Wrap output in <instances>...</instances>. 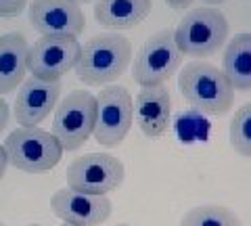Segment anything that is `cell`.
<instances>
[{
    "label": "cell",
    "mask_w": 251,
    "mask_h": 226,
    "mask_svg": "<svg viewBox=\"0 0 251 226\" xmlns=\"http://www.w3.org/2000/svg\"><path fill=\"white\" fill-rule=\"evenodd\" d=\"M132 61V44L122 34H99L84 42L74 67L86 86H105L120 77Z\"/></svg>",
    "instance_id": "cell-1"
},
{
    "label": "cell",
    "mask_w": 251,
    "mask_h": 226,
    "mask_svg": "<svg viewBox=\"0 0 251 226\" xmlns=\"http://www.w3.org/2000/svg\"><path fill=\"white\" fill-rule=\"evenodd\" d=\"M178 88L195 111L222 115L230 111L234 88L222 69L205 61H191L178 75Z\"/></svg>",
    "instance_id": "cell-2"
},
{
    "label": "cell",
    "mask_w": 251,
    "mask_h": 226,
    "mask_svg": "<svg viewBox=\"0 0 251 226\" xmlns=\"http://www.w3.org/2000/svg\"><path fill=\"white\" fill-rule=\"evenodd\" d=\"M6 159L13 168L27 174H44L63 157V147L52 132L38 126H19L4 140Z\"/></svg>",
    "instance_id": "cell-3"
},
{
    "label": "cell",
    "mask_w": 251,
    "mask_h": 226,
    "mask_svg": "<svg viewBox=\"0 0 251 226\" xmlns=\"http://www.w3.org/2000/svg\"><path fill=\"white\" fill-rule=\"evenodd\" d=\"M226 38H228V19L216 6L191 9L174 29V40L180 52L193 59L214 54L226 42Z\"/></svg>",
    "instance_id": "cell-4"
},
{
    "label": "cell",
    "mask_w": 251,
    "mask_h": 226,
    "mask_svg": "<svg viewBox=\"0 0 251 226\" xmlns=\"http://www.w3.org/2000/svg\"><path fill=\"white\" fill-rule=\"evenodd\" d=\"M97 120V97L90 90H74L57 103L52 134L59 138L63 151H77L92 136Z\"/></svg>",
    "instance_id": "cell-5"
},
{
    "label": "cell",
    "mask_w": 251,
    "mask_h": 226,
    "mask_svg": "<svg viewBox=\"0 0 251 226\" xmlns=\"http://www.w3.org/2000/svg\"><path fill=\"white\" fill-rule=\"evenodd\" d=\"M182 57L184 54L174 40V29H159L136 52L132 77L140 88L166 84L178 72Z\"/></svg>",
    "instance_id": "cell-6"
},
{
    "label": "cell",
    "mask_w": 251,
    "mask_h": 226,
    "mask_svg": "<svg viewBox=\"0 0 251 226\" xmlns=\"http://www.w3.org/2000/svg\"><path fill=\"white\" fill-rule=\"evenodd\" d=\"M134 122V99L124 86L100 88L92 136L103 147H117Z\"/></svg>",
    "instance_id": "cell-7"
},
{
    "label": "cell",
    "mask_w": 251,
    "mask_h": 226,
    "mask_svg": "<svg viewBox=\"0 0 251 226\" xmlns=\"http://www.w3.org/2000/svg\"><path fill=\"white\" fill-rule=\"evenodd\" d=\"M124 163L115 155L88 153L69 163L65 180L69 189L90 195H107L124 182Z\"/></svg>",
    "instance_id": "cell-8"
},
{
    "label": "cell",
    "mask_w": 251,
    "mask_h": 226,
    "mask_svg": "<svg viewBox=\"0 0 251 226\" xmlns=\"http://www.w3.org/2000/svg\"><path fill=\"white\" fill-rule=\"evenodd\" d=\"M82 44L74 36H42L27 50V72L46 82H59L74 72Z\"/></svg>",
    "instance_id": "cell-9"
},
{
    "label": "cell",
    "mask_w": 251,
    "mask_h": 226,
    "mask_svg": "<svg viewBox=\"0 0 251 226\" xmlns=\"http://www.w3.org/2000/svg\"><path fill=\"white\" fill-rule=\"evenodd\" d=\"M27 15L31 27L40 36L80 38L86 27L84 11L74 0H31Z\"/></svg>",
    "instance_id": "cell-10"
},
{
    "label": "cell",
    "mask_w": 251,
    "mask_h": 226,
    "mask_svg": "<svg viewBox=\"0 0 251 226\" xmlns=\"http://www.w3.org/2000/svg\"><path fill=\"white\" fill-rule=\"evenodd\" d=\"M52 214L75 226H99L111 216V201L105 195H90L75 189H59L50 197Z\"/></svg>",
    "instance_id": "cell-11"
},
{
    "label": "cell",
    "mask_w": 251,
    "mask_h": 226,
    "mask_svg": "<svg viewBox=\"0 0 251 226\" xmlns=\"http://www.w3.org/2000/svg\"><path fill=\"white\" fill-rule=\"evenodd\" d=\"M61 82H46L31 75L21 82L15 99V120L19 126H38L50 115V111L59 103Z\"/></svg>",
    "instance_id": "cell-12"
},
{
    "label": "cell",
    "mask_w": 251,
    "mask_h": 226,
    "mask_svg": "<svg viewBox=\"0 0 251 226\" xmlns=\"http://www.w3.org/2000/svg\"><path fill=\"white\" fill-rule=\"evenodd\" d=\"M172 120V99L163 84L143 86L134 99V122L149 138H159L168 132Z\"/></svg>",
    "instance_id": "cell-13"
},
{
    "label": "cell",
    "mask_w": 251,
    "mask_h": 226,
    "mask_svg": "<svg viewBox=\"0 0 251 226\" xmlns=\"http://www.w3.org/2000/svg\"><path fill=\"white\" fill-rule=\"evenodd\" d=\"M29 44L23 34L9 32L0 36V97L11 92L25 80Z\"/></svg>",
    "instance_id": "cell-14"
},
{
    "label": "cell",
    "mask_w": 251,
    "mask_h": 226,
    "mask_svg": "<svg viewBox=\"0 0 251 226\" xmlns=\"http://www.w3.org/2000/svg\"><path fill=\"white\" fill-rule=\"evenodd\" d=\"M151 0H97L94 19L109 29H132L151 15Z\"/></svg>",
    "instance_id": "cell-15"
},
{
    "label": "cell",
    "mask_w": 251,
    "mask_h": 226,
    "mask_svg": "<svg viewBox=\"0 0 251 226\" xmlns=\"http://www.w3.org/2000/svg\"><path fill=\"white\" fill-rule=\"evenodd\" d=\"M222 72L234 90H251V34H237L222 54Z\"/></svg>",
    "instance_id": "cell-16"
},
{
    "label": "cell",
    "mask_w": 251,
    "mask_h": 226,
    "mask_svg": "<svg viewBox=\"0 0 251 226\" xmlns=\"http://www.w3.org/2000/svg\"><path fill=\"white\" fill-rule=\"evenodd\" d=\"M180 226H241V220L232 209L207 203L188 209Z\"/></svg>",
    "instance_id": "cell-17"
},
{
    "label": "cell",
    "mask_w": 251,
    "mask_h": 226,
    "mask_svg": "<svg viewBox=\"0 0 251 226\" xmlns=\"http://www.w3.org/2000/svg\"><path fill=\"white\" fill-rule=\"evenodd\" d=\"M230 145L243 157H251V103L243 105L230 122Z\"/></svg>",
    "instance_id": "cell-18"
},
{
    "label": "cell",
    "mask_w": 251,
    "mask_h": 226,
    "mask_svg": "<svg viewBox=\"0 0 251 226\" xmlns=\"http://www.w3.org/2000/svg\"><path fill=\"white\" fill-rule=\"evenodd\" d=\"M29 0H0V17L11 19L25 11Z\"/></svg>",
    "instance_id": "cell-19"
},
{
    "label": "cell",
    "mask_w": 251,
    "mask_h": 226,
    "mask_svg": "<svg viewBox=\"0 0 251 226\" xmlns=\"http://www.w3.org/2000/svg\"><path fill=\"white\" fill-rule=\"evenodd\" d=\"M9 118H11V111H9V105L4 103L2 99H0V132L6 128V124H9Z\"/></svg>",
    "instance_id": "cell-20"
},
{
    "label": "cell",
    "mask_w": 251,
    "mask_h": 226,
    "mask_svg": "<svg viewBox=\"0 0 251 226\" xmlns=\"http://www.w3.org/2000/svg\"><path fill=\"white\" fill-rule=\"evenodd\" d=\"M170 9H176V11H182V9H186L188 4H193V0H163Z\"/></svg>",
    "instance_id": "cell-21"
},
{
    "label": "cell",
    "mask_w": 251,
    "mask_h": 226,
    "mask_svg": "<svg viewBox=\"0 0 251 226\" xmlns=\"http://www.w3.org/2000/svg\"><path fill=\"white\" fill-rule=\"evenodd\" d=\"M6 166H9V159H6V151H4V147L0 145V180H2V178H4Z\"/></svg>",
    "instance_id": "cell-22"
},
{
    "label": "cell",
    "mask_w": 251,
    "mask_h": 226,
    "mask_svg": "<svg viewBox=\"0 0 251 226\" xmlns=\"http://www.w3.org/2000/svg\"><path fill=\"white\" fill-rule=\"evenodd\" d=\"M203 2H207V4H220V2H224V0H203Z\"/></svg>",
    "instance_id": "cell-23"
},
{
    "label": "cell",
    "mask_w": 251,
    "mask_h": 226,
    "mask_svg": "<svg viewBox=\"0 0 251 226\" xmlns=\"http://www.w3.org/2000/svg\"><path fill=\"white\" fill-rule=\"evenodd\" d=\"M61 226H75V224H69V222H63Z\"/></svg>",
    "instance_id": "cell-24"
},
{
    "label": "cell",
    "mask_w": 251,
    "mask_h": 226,
    "mask_svg": "<svg viewBox=\"0 0 251 226\" xmlns=\"http://www.w3.org/2000/svg\"><path fill=\"white\" fill-rule=\"evenodd\" d=\"M74 2H77V4H80V2H88V0H74Z\"/></svg>",
    "instance_id": "cell-25"
},
{
    "label": "cell",
    "mask_w": 251,
    "mask_h": 226,
    "mask_svg": "<svg viewBox=\"0 0 251 226\" xmlns=\"http://www.w3.org/2000/svg\"><path fill=\"white\" fill-rule=\"evenodd\" d=\"M117 226H130V224H117Z\"/></svg>",
    "instance_id": "cell-26"
},
{
    "label": "cell",
    "mask_w": 251,
    "mask_h": 226,
    "mask_svg": "<svg viewBox=\"0 0 251 226\" xmlns=\"http://www.w3.org/2000/svg\"><path fill=\"white\" fill-rule=\"evenodd\" d=\"M29 226H40V224H29Z\"/></svg>",
    "instance_id": "cell-27"
},
{
    "label": "cell",
    "mask_w": 251,
    "mask_h": 226,
    "mask_svg": "<svg viewBox=\"0 0 251 226\" xmlns=\"http://www.w3.org/2000/svg\"><path fill=\"white\" fill-rule=\"evenodd\" d=\"M0 226H4V224H0Z\"/></svg>",
    "instance_id": "cell-28"
}]
</instances>
